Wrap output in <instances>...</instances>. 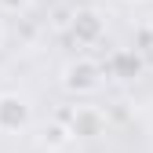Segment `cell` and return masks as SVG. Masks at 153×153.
<instances>
[{
  "label": "cell",
  "instance_id": "obj_3",
  "mask_svg": "<svg viewBox=\"0 0 153 153\" xmlns=\"http://www.w3.org/2000/svg\"><path fill=\"white\" fill-rule=\"evenodd\" d=\"M66 128H69V139H99L106 131V117L95 106H76Z\"/></svg>",
  "mask_w": 153,
  "mask_h": 153
},
{
  "label": "cell",
  "instance_id": "obj_7",
  "mask_svg": "<svg viewBox=\"0 0 153 153\" xmlns=\"http://www.w3.org/2000/svg\"><path fill=\"white\" fill-rule=\"evenodd\" d=\"M29 0H0V7H7V11H18V7H26Z\"/></svg>",
  "mask_w": 153,
  "mask_h": 153
},
{
  "label": "cell",
  "instance_id": "obj_1",
  "mask_svg": "<svg viewBox=\"0 0 153 153\" xmlns=\"http://www.w3.org/2000/svg\"><path fill=\"white\" fill-rule=\"evenodd\" d=\"M102 76L106 69L99 62H91V59H76L62 69V84L66 91H76V95H91V91H99L102 88Z\"/></svg>",
  "mask_w": 153,
  "mask_h": 153
},
{
  "label": "cell",
  "instance_id": "obj_2",
  "mask_svg": "<svg viewBox=\"0 0 153 153\" xmlns=\"http://www.w3.org/2000/svg\"><path fill=\"white\" fill-rule=\"evenodd\" d=\"M29 102L22 99V95H15V91H4L0 95V131L4 135H18V131H26L29 128Z\"/></svg>",
  "mask_w": 153,
  "mask_h": 153
},
{
  "label": "cell",
  "instance_id": "obj_5",
  "mask_svg": "<svg viewBox=\"0 0 153 153\" xmlns=\"http://www.w3.org/2000/svg\"><path fill=\"white\" fill-rule=\"evenodd\" d=\"M109 73L120 76V80L135 76V73H139V55H135V51H113V55H109Z\"/></svg>",
  "mask_w": 153,
  "mask_h": 153
},
{
  "label": "cell",
  "instance_id": "obj_4",
  "mask_svg": "<svg viewBox=\"0 0 153 153\" xmlns=\"http://www.w3.org/2000/svg\"><path fill=\"white\" fill-rule=\"evenodd\" d=\"M69 29H73V36H76V44H99L102 33H106L99 11H76L73 22H69Z\"/></svg>",
  "mask_w": 153,
  "mask_h": 153
},
{
  "label": "cell",
  "instance_id": "obj_6",
  "mask_svg": "<svg viewBox=\"0 0 153 153\" xmlns=\"http://www.w3.org/2000/svg\"><path fill=\"white\" fill-rule=\"evenodd\" d=\"M44 142H48L51 149H59V146L73 142V139H69V128H62V124H51V128L44 131Z\"/></svg>",
  "mask_w": 153,
  "mask_h": 153
}]
</instances>
